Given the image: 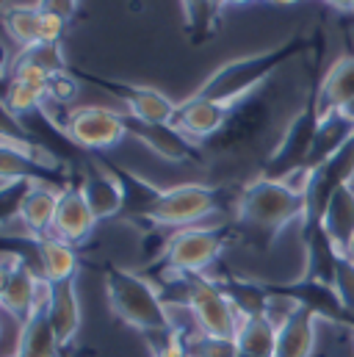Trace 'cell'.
I'll use <instances>...</instances> for the list:
<instances>
[{"label": "cell", "mask_w": 354, "mask_h": 357, "mask_svg": "<svg viewBox=\"0 0 354 357\" xmlns=\"http://www.w3.org/2000/svg\"><path fill=\"white\" fill-rule=\"evenodd\" d=\"M305 47H310V39L293 36L291 42H282L271 50L227 61L197 89V97H205V100H213V102H222V105H236L238 100L249 97L258 89L274 70H279L285 61L299 56Z\"/></svg>", "instance_id": "cell-1"}, {"label": "cell", "mask_w": 354, "mask_h": 357, "mask_svg": "<svg viewBox=\"0 0 354 357\" xmlns=\"http://www.w3.org/2000/svg\"><path fill=\"white\" fill-rule=\"evenodd\" d=\"M105 296L108 307L116 319L125 324L147 333V335H169L172 333V319L167 310L164 296L158 288L128 268H108L105 271Z\"/></svg>", "instance_id": "cell-2"}, {"label": "cell", "mask_w": 354, "mask_h": 357, "mask_svg": "<svg viewBox=\"0 0 354 357\" xmlns=\"http://www.w3.org/2000/svg\"><path fill=\"white\" fill-rule=\"evenodd\" d=\"M305 208H307V199L302 194H293L285 183L258 178L241 194L238 219L244 225L261 227V230H268L271 236H277L285 225L305 219Z\"/></svg>", "instance_id": "cell-3"}, {"label": "cell", "mask_w": 354, "mask_h": 357, "mask_svg": "<svg viewBox=\"0 0 354 357\" xmlns=\"http://www.w3.org/2000/svg\"><path fill=\"white\" fill-rule=\"evenodd\" d=\"M222 188L219 185H199V183H185L175 188L158 191L136 216H141L150 225L158 227H191L208 213L219 208Z\"/></svg>", "instance_id": "cell-4"}, {"label": "cell", "mask_w": 354, "mask_h": 357, "mask_svg": "<svg viewBox=\"0 0 354 357\" xmlns=\"http://www.w3.org/2000/svg\"><path fill=\"white\" fill-rule=\"evenodd\" d=\"M183 288H185V302L194 313L197 330L208 338L236 341L244 316L233 307V302L227 299L222 285L205 274H185Z\"/></svg>", "instance_id": "cell-5"}, {"label": "cell", "mask_w": 354, "mask_h": 357, "mask_svg": "<svg viewBox=\"0 0 354 357\" xmlns=\"http://www.w3.org/2000/svg\"><path fill=\"white\" fill-rule=\"evenodd\" d=\"M227 244V236L216 227H183L167 241L161 264L169 280H183L185 274H205Z\"/></svg>", "instance_id": "cell-6"}, {"label": "cell", "mask_w": 354, "mask_h": 357, "mask_svg": "<svg viewBox=\"0 0 354 357\" xmlns=\"http://www.w3.org/2000/svg\"><path fill=\"white\" fill-rule=\"evenodd\" d=\"M321 114H318V102H316V91L307 100V105L291 119V125L285 128L277 150L271 153V158L266 161L263 178L268 180H282L288 172L299 169L307 164L313 142H316V130H318Z\"/></svg>", "instance_id": "cell-7"}, {"label": "cell", "mask_w": 354, "mask_h": 357, "mask_svg": "<svg viewBox=\"0 0 354 357\" xmlns=\"http://www.w3.org/2000/svg\"><path fill=\"white\" fill-rule=\"evenodd\" d=\"M67 136L84 150H108L130 136L125 114L102 105H81L67 114Z\"/></svg>", "instance_id": "cell-8"}, {"label": "cell", "mask_w": 354, "mask_h": 357, "mask_svg": "<svg viewBox=\"0 0 354 357\" xmlns=\"http://www.w3.org/2000/svg\"><path fill=\"white\" fill-rule=\"evenodd\" d=\"M42 274L22 261V255L6 252L3 255V271H0V302L8 316H14L22 324L33 319V296H36V282Z\"/></svg>", "instance_id": "cell-9"}, {"label": "cell", "mask_w": 354, "mask_h": 357, "mask_svg": "<svg viewBox=\"0 0 354 357\" xmlns=\"http://www.w3.org/2000/svg\"><path fill=\"white\" fill-rule=\"evenodd\" d=\"M91 84L102 86L105 91L116 94L130 116L141 119V122H150V125H172L177 114V105L172 97H167L164 91L150 89V86H130V84H116V81H102V78H88Z\"/></svg>", "instance_id": "cell-10"}, {"label": "cell", "mask_w": 354, "mask_h": 357, "mask_svg": "<svg viewBox=\"0 0 354 357\" xmlns=\"http://www.w3.org/2000/svg\"><path fill=\"white\" fill-rule=\"evenodd\" d=\"M125 122H128V130L133 139H139L144 147H150L155 155H161L164 161H197L199 153L194 150L191 139L183 136L175 125H150V122H141L130 114H125Z\"/></svg>", "instance_id": "cell-11"}, {"label": "cell", "mask_w": 354, "mask_h": 357, "mask_svg": "<svg viewBox=\"0 0 354 357\" xmlns=\"http://www.w3.org/2000/svg\"><path fill=\"white\" fill-rule=\"evenodd\" d=\"M230 111H233V105H222V102H213V100L194 94L185 102H180L172 125L188 139H208L227 125Z\"/></svg>", "instance_id": "cell-12"}, {"label": "cell", "mask_w": 354, "mask_h": 357, "mask_svg": "<svg viewBox=\"0 0 354 357\" xmlns=\"http://www.w3.org/2000/svg\"><path fill=\"white\" fill-rule=\"evenodd\" d=\"M81 191L86 197L88 208L94 213V219H111L116 216L125 202H128V194H125V183L116 175V169H102V167H94L88 169L84 180H81Z\"/></svg>", "instance_id": "cell-13"}, {"label": "cell", "mask_w": 354, "mask_h": 357, "mask_svg": "<svg viewBox=\"0 0 354 357\" xmlns=\"http://www.w3.org/2000/svg\"><path fill=\"white\" fill-rule=\"evenodd\" d=\"M94 225H97V219L88 208L81 185L61 188L59 211H56V222H53V236H59L67 244H78L94 230Z\"/></svg>", "instance_id": "cell-14"}, {"label": "cell", "mask_w": 354, "mask_h": 357, "mask_svg": "<svg viewBox=\"0 0 354 357\" xmlns=\"http://www.w3.org/2000/svg\"><path fill=\"white\" fill-rule=\"evenodd\" d=\"M302 236H305V274H302V280L332 288L335 274H338V264H341L344 255L332 247V241L327 238L321 225H305Z\"/></svg>", "instance_id": "cell-15"}, {"label": "cell", "mask_w": 354, "mask_h": 357, "mask_svg": "<svg viewBox=\"0 0 354 357\" xmlns=\"http://www.w3.org/2000/svg\"><path fill=\"white\" fill-rule=\"evenodd\" d=\"M59 197H61V188H53L47 183H31L22 197H20V205L14 213H20V219L31 227V233L36 238L53 233V222H56V211H59Z\"/></svg>", "instance_id": "cell-16"}, {"label": "cell", "mask_w": 354, "mask_h": 357, "mask_svg": "<svg viewBox=\"0 0 354 357\" xmlns=\"http://www.w3.org/2000/svg\"><path fill=\"white\" fill-rule=\"evenodd\" d=\"M352 139H354V116L349 111H332V114L321 116L318 130H316V142H313V150H310V158H307L305 167H310L316 172L330 158H335Z\"/></svg>", "instance_id": "cell-17"}, {"label": "cell", "mask_w": 354, "mask_h": 357, "mask_svg": "<svg viewBox=\"0 0 354 357\" xmlns=\"http://www.w3.org/2000/svg\"><path fill=\"white\" fill-rule=\"evenodd\" d=\"M318 316L307 307H299L277 330V355L274 357H313L318 344Z\"/></svg>", "instance_id": "cell-18"}, {"label": "cell", "mask_w": 354, "mask_h": 357, "mask_svg": "<svg viewBox=\"0 0 354 357\" xmlns=\"http://www.w3.org/2000/svg\"><path fill=\"white\" fill-rule=\"evenodd\" d=\"M321 227L327 233V238L332 241V247L346 255L354 244V188L352 185H341L321 216Z\"/></svg>", "instance_id": "cell-19"}, {"label": "cell", "mask_w": 354, "mask_h": 357, "mask_svg": "<svg viewBox=\"0 0 354 357\" xmlns=\"http://www.w3.org/2000/svg\"><path fill=\"white\" fill-rule=\"evenodd\" d=\"M316 102L321 116L354 105V56H344L330 67L327 78L316 89Z\"/></svg>", "instance_id": "cell-20"}, {"label": "cell", "mask_w": 354, "mask_h": 357, "mask_svg": "<svg viewBox=\"0 0 354 357\" xmlns=\"http://www.w3.org/2000/svg\"><path fill=\"white\" fill-rule=\"evenodd\" d=\"M47 319H50V324H53V330H56L61 347L72 344V338H75L78 330H81V302H78L75 280L56 282V294H53Z\"/></svg>", "instance_id": "cell-21"}, {"label": "cell", "mask_w": 354, "mask_h": 357, "mask_svg": "<svg viewBox=\"0 0 354 357\" xmlns=\"http://www.w3.org/2000/svg\"><path fill=\"white\" fill-rule=\"evenodd\" d=\"M36 244V255H39V274L47 277L50 282H64V280H75L78 271V255L72 250V244L61 241L59 236L47 233L42 236Z\"/></svg>", "instance_id": "cell-22"}, {"label": "cell", "mask_w": 354, "mask_h": 357, "mask_svg": "<svg viewBox=\"0 0 354 357\" xmlns=\"http://www.w3.org/2000/svg\"><path fill=\"white\" fill-rule=\"evenodd\" d=\"M61 341L47 319V313L33 316L28 324L20 327V338H17V349L11 352L14 357H64L61 352Z\"/></svg>", "instance_id": "cell-23"}, {"label": "cell", "mask_w": 354, "mask_h": 357, "mask_svg": "<svg viewBox=\"0 0 354 357\" xmlns=\"http://www.w3.org/2000/svg\"><path fill=\"white\" fill-rule=\"evenodd\" d=\"M277 324L268 316H244L236 347L241 357H274L277 355Z\"/></svg>", "instance_id": "cell-24"}, {"label": "cell", "mask_w": 354, "mask_h": 357, "mask_svg": "<svg viewBox=\"0 0 354 357\" xmlns=\"http://www.w3.org/2000/svg\"><path fill=\"white\" fill-rule=\"evenodd\" d=\"M6 33L20 45V50L42 42V11H3Z\"/></svg>", "instance_id": "cell-25"}, {"label": "cell", "mask_w": 354, "mask_h": 357, "mask_svg": "<svg viewBox=\"0 0 354 357\" xmlns=\"http://www.w3.org/2000/svg\"><path fill=\"white\" fill-rule=\"evenodd\" d=\"M183 14H185V25L191 31L194 39H205L213 33V22H216V8L210 0H180Z\"/></svg>", "instance_id": "cell-26"}, {"label": "cell", "mask_w": 354, "mask_h": 357, "mask_svg": "<svg viewBox=\"0 0 354 357\" xmlns=\"http://www.w3.org/2000/svg\"><path fill=\"white\" fill-rule=\"evenodd\" d=\"M45 100H47V91L45 89H36V86H28V84H17V81H11V84H8V91H6L3 105H6V111H8V114L22 116V114H31V111L42 108V105H45Z\"/></svg>", "instance_id": "cell-27"}, {"label": "cell", "mask_w": 354, "mask_h": 357, "mask_svg": "<svg viewBox=\"0 0 354 357\" xmlns=\"http://www.w3.org/2000/svg\"><path fill=\"white\" fill-rule=\"evenodd\" d=\"M20 59H22V61H31V64H39V67L47 70L50 75H56V73H70V70H67V59H64L61 45L39 42V45H33V47L20 50Z\"/></svg>", "instance_id": "cell-28"}, {"label": "cell", "mask_w": 354, "mask_h": 357, "mask_svg": "<svg viewBox=\"0 0 354 357\" xmlns=\"http://www.w3.org/2000/svg\"><path fill=\"white\" fill-rule=\"evenodd\" d=\"M335 294L341 299V305L346 307V313L354 319V261H349L346 255L338 264V274H335Z\"/></svg>", "instance_id": "cell-29"}, {"label": "cell", "mask_w": 354, "mask_h": 357, "mask_svg": "<svg viewBox=\"0 0 354 357\" xmlns=\"http://www.w3.org/2000/svg\"><path fill=\"white\" fill-rule=\"evenodd\" d=\"M11 81H17V84H28V86H36V89L47 91L50 73L42 70L39 64H31V61L17 59V64H14V70H11Z\"/></svg>", "instance_id": "cell-30"}, {"label": "cell", "mask_w": 354, "mask_h": 357, "mask_svg": "<svg viewBox=\"0 0 354 357\" xmlns=\"http://www.w3.org/2000/svg\"><path fill=\"white\" fill-rule=\"evenodd\" d=\"M47 97L56 100L59 105H67L78 97V81L70 75V73H56L50 75V84H47Z\"/></svg>", "instance_id": "cell-31"}, {"label": "cell", "mask_w": 354, "mask_h": 357, "mask_svg": "<svg viewBox=\"0 0 354 357\" xmlns=\"http://www.w3.org/2000/svg\"><path fill=\"white\" fill-rule=\"evenodd\" d=\"M64 28H67V20L42 11V42H47V45H59L61 36H64Z\"/></svg>", "instance_id": "cell-32"}, {"label": "cell", "mask_w": 354, "mask_h": 357, "mask_svg": "<svg viewBox=\"0 0 354 357\" xmlns=\"http://www.w3.org/2000/svg\"><path fill=\"white\" fill-rule=\"evenodd\" d=\"M155 357H191L188 355V344H185V335H180V333H169L167 335V341L155 349Z\"/></svg>", "instance_id": "cell-33"}, {"label": "cell", "mask_w": 354, "mask_h": 357, "mask_svg": "<svg viewBox=\"0 0 354 357\" xmlns=\"http://www.w3.org/2000/svg\"><path fill=\"white\" fill-rule=\"evenodd\" d=\"M45 14H53V17H61V20H72L78 14V0H45Z\"/></svg>", "instance_id": "cell-34"}, {"label": "cell", "mask_w": 354, "mask_h": 357, "mask_svg": "<svg viewBox=\"0 0 354 357\" xmlns=\"http://www.w3.org/2000/svg\"><path fill=\"white\" fill-rule=\"evenodd\" d=\"M0 6H3V11H14V8H20V11H42L45 0H0Z\"/></svg>", "instance_id": "cell-35"}, {"label": "cell", "mask_w": 354, "mask_h": 357, "mask_svg": "<svg viewBox=\"0 0 354 357\" xmlns=\"http://www.w3.org/2000/svg\"><path fill=\"white\" fill-rule=\"evenodd\" d=\"M327 6H335V8H352L354 0H324Z\"/></svg>", "instance_id": "cell-36"}, {"label": "cell", "mask_w": 354, "mask_h": 357, "mask_svg": "<svg viewBox=\"0 0 354 357\" xmlns=\"http://www.w3.org/2000/svg\"><path fill=\"white\" fill-rule=\"evenodd\" d=\"M210 3H213V8H216V14H219V11L224 8V6H230V0H210Z\"/></svg>", "instance_id": "cell-37"}, {"label": "cell", "mask_w": 354, "mask_h": 357, "mask_svg": "<svg viewBox=\"0 0 354 357\" xmlns=\"http://www.w3.org/2000/svg\"><path fill=\"white\" fill-rule=\"evenodd\" d=\"M271 6H293V3H302V0H268Z\"/></svg>", "instance_id": "cell-38"}, {"label": "cell", "mask_w": 354, "mask_h": 357, "mask_svg": "<svg viewBox=\"0 0 354 357\" xmlns=\"http://www.w3.org/2000/svg\"><path fill=\"white\" fill-rule=\"evenodd\" d=\"M247 3H252V0H230V6H247Z\"/></svg>", "instance_id": "cell-39"}, {"label": "cell", "mask_w": 354, "mask_h": 357, "mask_svg": "<svg viewBox=\"0 0 354 357\" xmlns=\"http://www.w3.org/2000/svg\"><path fill=\"white\" fill-rule=\"evenodd\" d=\"M346 258H349V261H354V244H352V250L346 252Z\"/></svg>", "instance_id": "cell-40"}, {"label": "cell", "mask_w": 354, "mask_h": 357, "mask_svg": "<svg viewBox=\"0 0 354 357\" xmlns=\"http://www.w3.org/2000/svg\"><path fill=\"white\" fill-rule=\"evenodd\" d=\"M346 111H349V114H352V116H354V105H349V108H346Z\"/></svg>", "instance_id": "cell-41"}, {"label": "cell", "mask_w": 354, "mask_h": 357, "mask_svg": "<svg viewBox=\"0 0 354 357\" xmlns=\"http://www.w3.org/2000/svg\"><path fill=\"white\" fill-rule=\"evenodd\" d=\"M8 357H14V355H8Z\"/></svg>", "instance_id": "cell-42"}, {"label": "cell", "mask_w": 354, "mask_h": 357, "mask_svg": "<svg viewBox=\"0 0 354 357\" xmlns=\"http://www.w3.org/2000/svg\"><path fill=\"white\" fill-rule=\"evenodd\" d=\"M352 11H354V6H352Z\"/></svg>", "instance_id": "cell-43"}, {"label": "cell", "mask_w": 354, "mask_h": 357, "mask_svg": "<svg viewBox=\"0 0 354 357\" xmlns=\"http://www.w3.org/2000/svg\"><path fill=\"white\" fill-rule=\"evenodd\" d=\"M64 357H67V355H64Z\"/></svg>", "instance_id": "cell-44"}]
</instances>
